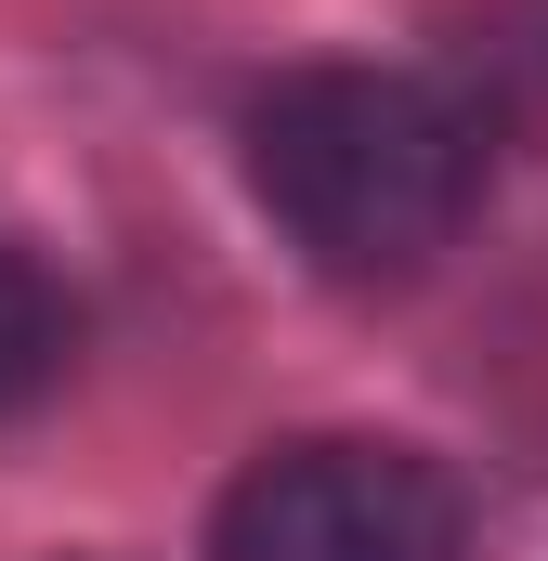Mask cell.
I'll list each match as a JSON object with an SVG mask.
<instances>
[{
    "label": "cell",
    "instance_id": "7a4b0ae2",
    "mask_svg": "<svg viewBox=\"0 0 548 561\" xmlns=\"http://www.w3.org/2000/svg\"><path fill=\"white\" fill-rule=\"evenodd\" d=\"M209 561H457V483L406 444H287L222 496Z\"/></svg>",
    "mask_w": 548,
    "mask_h": 561
},
{
    "label": "cell",
    "instance_id": "3957f363",
    "mask_svg": "<svg viewBox=\"0 0 548 561\" xmlns=\"http://www.w3.org/2000/svg\"><path fill=\"white\" fill-rule=\"evenodd\" d=\"M53 366H66V300H53V275H39L26 249H0V419L39 405Z\"/></svg>",
    "mask_w": 548,
    "mask_h": 561
},
{
    "label": "cell",
    "instance_id": "6da1fadb",
    "mask_svg": "<svg viewBox=\"0 0 548 561\" xmlns=\"http://www.w3.org/2000/svg\"><path fill=\"white\" fill-rule=\"evenodd\" d=\"M249 183L287 222V249L340 287H406L457 249L470 222V183H483V144L470 118L392 79V66H300L249 105Z\"/></svg>",
    "mask_w": 548,
    "mask_h": 561
}]
</instances>
